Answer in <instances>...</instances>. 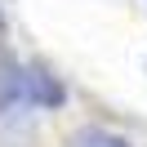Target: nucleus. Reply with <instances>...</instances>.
<instances>
[{
	"label": "nucleus",
	"instance_id": "obj_1",
	"mask_svg": "<svg viewBox=\"0 0 147 147\" xmlns=\"http://www.w3.org/2000/svg\"><path fill=\"white\" fill-rule=\"evenodd\" d=\"M27 111V63H18L13 49L0 40V120H22Z\"/></svg>",
	"mask_w": 147,
	"mask_h": 147
},
{
	"label": "nucleus",
	"instance_id": "obj_2",
	"mask_svg": "<svg viewBox=\"0 0 147 147\" xmlns=\"http://www.w3.org/2000/svg\"><path fill=\"white\" fill-rule=\"evenodd\" d=\"M27 102L31 111H58L67 102V89L45 63H27Z\"/></svg>",
	"mask_w": 147,
	"mask_h": 147
},
{
	"label": "nucleus",
	"instance_id": "obj_3",
	"mask_svg": "<svg viewBox=\"0 0 147 147\" xmlns=\"http://www.w3.org/2000/svg\"><path fill=\"white\" fill-rule=\"evenodd\" d=\"M67 147H134L125 134H111V129H102V125H85V129H76L71 138H67Z\"/></svg>",
	"mask_w": 147,
	"mask_h": 147
}]
</instances>
